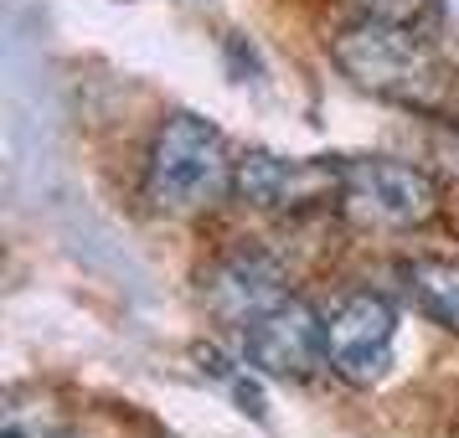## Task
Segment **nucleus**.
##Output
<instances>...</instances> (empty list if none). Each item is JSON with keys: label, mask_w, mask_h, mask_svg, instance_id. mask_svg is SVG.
<instances>
[{"label": "nucleus", "mask_w": 459, "mask_h": 438, "mask_svg": "<svg viewBox=\"0 0 459 438\" xmlns=\"http://www.w3.org/2000/svg\"><path fill=\"white\" fill-rule=\"evenodd\" d=\"M434 5H438V21H444V31L459 42V0H434Z\"/></svg>", "instance_id": "9"}, {"label": "nucleus", "mask_w": 459, "mask_h": 438, "mask_svg": "<svg viewBox=\"0 0 459 438\" xmlns=\"http://www.w3.org/2000/svg\"><path fill=\"white\" fill-rule=\"evenodd\" d=\"M397 346V310L372 289L346 294L325 314V361L335 376H346L356 387H372L387 376Z\"/></svg>", "instance_id": "4"}, {"label": "nucleus", "mask_w": 459, "mask_h": 438, "mask_svg": "<svg viewBox=\"0 0 459 438\" xmlns=\"http://www.w3.org/2000/svg\"><path fill=\"white\" fill-rule=\"evenodd\" d=\"M243 356L248 366H258L264 376H315L325 361V320L305 305V299H284L269 314H258L243 331Z\"/></svg>", "instance_id": "5"}, {"label": "nucleus", "mask_w": 459, "mask_h": 438, "mask_svg": "<svg viewBox=\"0 0 459 438\" xmlns=\"http://www.w3.org/2000/svg\"><path fill=\"white\" fill-rule=\"evenodd\" d=\"M403 289H408L418 314H429L434 325L459 335V263H449V258H418V263L403 269Z\"/></svg>", "instance_id": "8"}, {"label": "nucleus", "mask_w": 459, "mask_h": 438, "mask_svg": "<svg viewBox=\"0 0 459 438\" xmlns=\"http://www.w3.org/2000/svg\"><path fill=\"white\" fill-rule=\"evenodd\" d=\"M335 186H341L335 160H284L273 150H253L238 160V196L264 211L335 207Z\"/></svg>", "instance_id": "6"}, {"label": "nucleus", "mask_w": 459, "mask_h": 438, "mask_svg": "<svg viewBox=\"0 0 459 438\" xmlns=\"http://www.w3.org/2000/svg\"><path fill=\"white\" fill-rule=\"evenodd\" d=\"M335 67L387 104L418 108V114H449L459 99V73L444 63L418 26L397 21V16H361V21L341 26L331 42Z\"/></svg>", "instance_id": "1"}, {"label": "nucleus", "mask_w": 459, "mask_h": 438, "mask_svg": "<svg viewBox=\"0 0 459 438\" xmlns=\"http://www.w3.org/2000/svg\"><path fill=\"white\" fill-rule=\"evenodd\" d=\"M341 186L335 211L367 232H408L438 217V186L408 160L387 155H361V160H335Z\"/></svg>", "instance_id": "3"}, {"label": "nucleus", "mask_w": 459, "mask_h": 438, "mask_svg": "<svg viewBox=\"0 0 459 438\" xmlns=\"http://www.w3.org/2000/svg\"><path fill=\"white\" fill-rule=\"evenodd\" d=\"M290 299V279H284V269L273 263L269 253H232V258H222L217 269L207 273V305L217 320H228V325H238V331H248L258 314H269L273 305H284Z\"/></svg>", "instance_id": "7"}, {"label": "nucleus", "mask_w": 459, "mask_h": 438, "mask_svg": "<svg viewBox=\"0 0 459 438\" xmlns=\"http://www.w3.org/2000/svg\"><path fill=\"white\" fill-rule=\"evenodd\" d=\"M228 191H238V160L222 129L202 114H170L145 155V202L166 217H196Z\"/></svg>", "instance_id": "2"}]
</instances>
